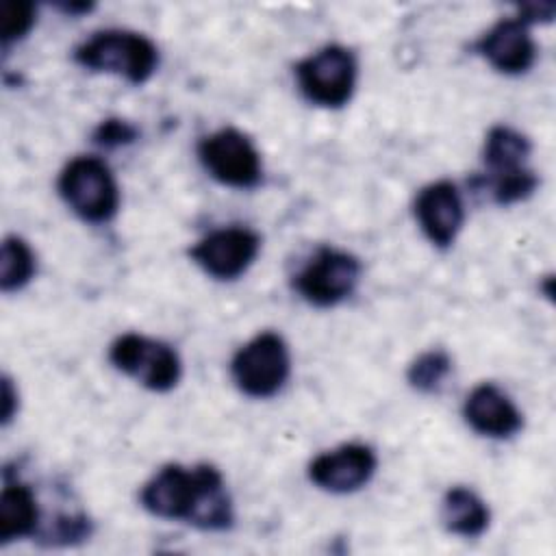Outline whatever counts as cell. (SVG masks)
Instances as JSON below:
<instances>
[{"instance_id":"obj_22","label":"cell","mask_w":556,"mask_h":556,"mask_svg":"<svg viewBox=\"0 0 556 556\" xmlns=\"http://www.w3.org/2000/svg\"><path fill=\"white\" fill-rule=\"evenodd\" d=\"M554 15V4L552 2H530V4H523L519 7V20L526 22V24H532V22H549Z\"/></svg>"},{"instance_id":"obj_9","label":"cell","mask_w":556,"mask_h":556,"mask_svg":"<svg viewBox=\"0 0 556 556\" xmlns=\"http://www.w3.org/2000/svg\"><path fill=\"white\" fill-rule=\"evenodd\" d=\"M261 250V237L245 226H226L202 237L191 250V261L215 280H235L248 271Z\"/></svg>"},{"instance_id":"obj_17","label":"cell","mask_w":556,"mask_h":556,"mask_svg":"<svg viewBox=\"0 0 556 556\" xmlns=\"http://www.w3.org/2000/svg\"><path fill=\"white\" fill-rule=\"evenodd\" d=\"M37 271L33 248L17 235H9L0 250V289L4 293L20 291Z\"/></svg>"},{"instance_id":"obj_23","label":"cell","mask_w":556,"mask_h":556,"mask_svg":"<svg viewBox=\"0 0 556 556\" xmlns=\"http://www.w3.org/2000/svg\"><path fill=\"white\" fill-rule=\"evenodd\" d=\"M17 391L13 389V382L9 376L2 378V426H9V421L13 419L15 410H17Z\"/></svg>"},{"instance_id":"obj_1","label":"cell","mask_w":556,"mask_h":556,"mask_svg":"<svg viewBox=\"0 0 556 556\" xmlns=\"http://www.w3.org/2000/svg\"><path fill=\"white\" fill-rule=\"evenodd\" d=\"M141 506L161 519L187 521L202 530H226L235 521L224 476L213 465L161 467L141 489Z\"/></svg>"},{"instance_id":"obj_3","label":"cell","mask_w":556,"mask_h":556,"mask_svg":"<svg viewBox=\"0 0 556 556\" xmlns=\"http://www.w3.org/2000/svg\"><path fill=\"white\" fill-rule=\"evenodd\" d=\"M59 195L89 224H106L119 208V189L109 165L98 156H76L59 174Z\"/></svg>"},{"instance_id":"obj_8","label":"cell","mask_w":556,"mask_h":556,"mask_svg":"<svg viewBox=\"0 0 556 556\" xmlns=\"http://www.w3.org/2000/svg\"><path fill=\"white\" fill-rule=\"evenodd\" d=\"M198 159L211 178L232 189H252L263 178L261 154L237 128H219L198 143Z\"/></svg>"},{"instance_id":"obj_19","label":"cell","mask_w":556,"mask_h":556,"mask_svg":"<svg viewBox=\"0 0 556 556\" xmlns=\"http://www.w3.org/2000/svg\"><path fill=\"white\" fill-rule=\"evenodd\" d=\"M539 185V178L532 169L523 167V169H517V172H510V174H502V176H493V200L502 206H508V204H515V202H521L526 200L528 195L534 193Z\"/></svg>"},{"instance_id":"obj_16","label":"cell","mask_w":556,"mask_h":556,"mask_svg":"<svg viewBox=\"0 0 556 556\" xmlns=\"http://www.w3.org/2000/svg\"><path fill=\"white\" fill-rule=\"evenodd\" d=\"M530 141L526 135L510 126H493L484 137L482 161L493 176L510 174L526 167V159L530 156Z\"/></svg>"},{"instance_id":"obj_20","label":"cell","mask_w":556,"mask_h":556,"mask_svg":"<svg viewBox=\"0 0 556 556\" xmlns=\"http://www.w3.org/2000/svg\"><path fill=\"white\" fill-rule=\"evenodd\" d=\"M37 9L33 2H7L4 4V28H2V43L9 46L13 41L24 39L30 28L35 26Z\"/></svg>"},{"instance_id":"obj_12","label":"cell","mask_w":556,"mask_h":556,"mask_svg":"<svg viewBox=\"0 0 556 556\" xmlns=\"http://www.w3.org/2000/svg\"><path fill=\"white\" fill-rule=\"evenodd\" d=\"M473 50L502 74H523L534 65L536 43L528 30V24L519 17H506L495 22L476 43Z\"/></svg>"},{"instance_id":"obj_2","label":"cell","mask_w":556,"mask_h":556,"mask_svg":"<svg viewBox=\"0 0 556 556\" xmlns=\"http://www.w3.org/2000/svg\"><path fill=\"white\" fill-rule=\"evenodd\" d=\"M74 61L85 70L115 74L130 85H143L156 72L159 48L141 33L109 28L76 46Z\"/></svg>"},{"instance_id":"obj_10","label":"cell","mask_w":556,"mask_h":556,"mask_svg":"<svg viewBox=\"0 0 556 556\" xmlns=\"http://www.w3.org/2000/svg\"><path fill=\"white\" fill-rule=\"evenodd\" d=\"M376 467L378 458L369 445L343 443L315 456L308 465V478L324 491L352 493L371 480Z\"/></svg>"},{"instance_id":"obj_18","label":"cell","mask_w":556,"mask_h":556,"mask_svg":"<svg viewBox=\"0 0 556 556\" xmlns=\"http://www.w3.org/2000/svg\"><path fill=\"white\" fill-rule=\"evenodd\" d=\"M452 371V358L443 350H430L419 354L406 371V380L421 393H434L441 389Z\"/></svg>"},{"instance_id":"obj_4","label":"cell","mask_w":556,"mask_h":556,"mask_svg":"<svg viewBox=\"0 0 556 556\" xmlns=\"http://www.w3.org/2000/svg\"><path fill=\"white\" fill-rule=\"evenodd\" d=\"M230 374L237 389L248 397H274L291 374V356L285 339L274 330L258 332L237 350Z\"/></svg>"},{"instance_id":"obj_5","label":"cell","mask_w":556,"mask_h":556,"mask_svg":"<svg viewBox=\"0 0 556 556\" xmlns=\"http://www.w3.org/2000/svg\"><path fill=\"white\" fill-rule=\"evenodd\" d=\"M302 96L317 106L339 109L350 102L356 87V59L345 46L330 43L295 65Z\"/></svg>"},{"instance_id":"obj_14","label":"cell","mask_w":556,"mask_h":556,"mask_svg":"<svg viewBox=\"0 0 556 556\" xmlns=\"http://www.w3.org/2000/svg\"><path fill=\"white\" fill-rule=\"evenodd\" d=\"M39 506L30 486L7 482L0 493V543H11L35 534Z\"/></svg>"},{"instance_id":"obj_24","label":"cell","mask_w":556,"mask_h":556,"mask_svg":"<svg viewBox=\"0 0 556 556\" xmlns=\"http://www.w3.org/2000/svg\"><path fill=\"white\" fill-rule=\"evenodd\" d=\"M59 9L70 15H80V13H89L93 9V4L91 2H61Z\"/></svg>"},{"instance_id":"obj_7","label":"cell","mask_w":556,"mask_h":556,"mask_svg":"<svg viewBox=\"0 0 556 556\" xmlns=\"http://www.w3.org/2000/svg\"><path fill=\"white\" fill-rule=\"evenodd\" d=\"M361 271V261L354 254L324 245L293 276V289L317 308L337 306L354 293Z\"/></svg>"},{"instance_id":"obj_15","label":"cell","mask_w":556,"mask_h":556,"mask_svg":"<svg viewBox=\"0 0 556 556\" xmlns=\"http://www.w3.org/2000/svg\"><path fill=\"white\" fill-rule=\"evenodd\" d=\"M491 513L486 504L467 486H452L441 502V521L447 532L463 539H476L489 528Z\"/></svg>"},{"instance_id":"obj_13","label":"cell","mask_w":556,"mask_h":556,"mask_svg":"<svg viewBox=\"0 0 556 556\" xmlns=\"http://www.w3.org/2000/svg\"><path fill=\"white\" fill-rule=\"evenodd\" d=\"M463 417L471 430L491 439H508L523 426L521 410L493 382H482L469 391L463 404Z\"/></svg>"},{"instance_id":"obj_11","label":"cell","mask_w":556,"mask_h":556,"mask_svg":"<svg viewBox=\"0 0 556 556\" xmlns=\"http://www.w3.org/2000/svg\"><path fill=\"white\" fill-rule=\"evenodd\" d=\"M415 217L430 243L437 248L452 245L465 222L458 187L452 180L426 185L415 198Z\"/></svg>"},{"instance_id":"obj_6","label":"cell","mask_w":556,"mask_h":556,"mask_svg":"<svg viewBox=\"0 0 556 556\" xmlns=\"http://www.w3.org/2000/svg\"><path fill=\"white\" fill-rule=\"evenodd\" d=\"M109 361L115 369L156 393L172 391L182 376L180 356L172 345L137 332L119 334L109 348Z\"/></svg>"},{"instance_id":"obj_21","label":"cell","mask_w":556,"mask_h":556,"mask_svg":"<svg viewBox=\"0 0 556 556\" xmlns=\"http://www.w3.org/2000/svg\"><path fill=\"white\" fill-rule=\"evenodd\" d=\"M137 128L124 119L111 117L98 124V128L93 130V141L102 148H117V146H126L132 143L137 139Z\"/></svg>"}]
</instances>
